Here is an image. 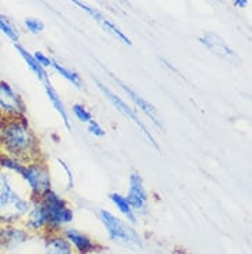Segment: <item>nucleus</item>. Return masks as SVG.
<instances>
[{
	"label": "nucleus",
	"mask_w": 252,
	"mask_h": 254,
	"mask_svg": "<svg viewBox=\"0 0 252 254\" xmlns=\"http://www.w3.org/2000/svg\"><path fill=\"white\" fill-rule=\"evenodd\" d=\"M0 153L14 156L24 163L45 158L28 116L0 118Z\"/></svg>",
	"instance_id": "f257e3e1"
},
{
	"label": "nucleus",
	"mask_w": 252,
	"mask_h": 254,
	"mask_svg": "<svg viewBox=\"0 0 252 254\" xmlns=\"http://www.w3.org/2000/svg\"><path fill=\"white\" fill-rule=\"evenodd\" d=\"M31 203L32 197L19 177L0 170V224H21Z\"/></svg>",
	"instance_id": "f03ea898"
},
{
	"label": "nucleus",
	"mask_w": 252,
	"mask_h": 254,
	"mask_svg": "<svg viewBox=\"0 0 252 254\" xmlns=\"http://www.w3.org/2000/svg\"><path fill=\"white\" fill-rule=\"evenodd\" d=\"M98 216L110 241L134 250H141L144 248L142 238L130 222L121 220L120 217L106 209L100 210Z\"/></svg>",
	"instance_id": "7ed1b4c3"
},
{
	"label": "nucleus",
	"mask_w": 252,
	"mask_h": 254,
	"mask_svg": "<svg viewBox=\"0 0 252 254\" xmlns=\"http://www.w3.org/2000/svg\"><path fill=\"white\" fill-rule=\"evenodd\" d=\"M42 202L45 204L49 218V231L47 234H58L62 232L63 229L73 221L75 214L73 210L70 209L68 202L63 199L62 195H59L57 190L50 188L46 190L40 196Z\"/></svg>",
	"instance_id": "20e7f679"
},
{
	"label": "nucleus",
	"mask_w": 252,
	"mask_h": 254,
	"mask_svg": "<svg viewBox=\"0 0 252 254\" xmlns=\"http://www.w3.org/2000/svg\"><path fill=\"white\" fill-rule=\"evenodd\" d=\"M18 177L22 181V184L25 185L26 190L32 199L40 197L46 190L52 188L50 167L45 158L25 163Z\"/></svg>",
	"instance_id": "39448f33"
},
{
	"label": "nucleus",
	"mask_w": 252,
	"mask_h": 254,
	"mask_svg": "<svg viewBox=\"0 0 252 254\" xmlns=\"http://www.w3.org/2000/svg\"><path fill=\"white\" fill-rule=\"evenodd\" d=\"M95 84H97V87H98V90L101 91L102 94H103V97L106 98L107 101L110 102L112 105H113L114 108L119 111L120 114L124 115V118H127L128 121H131L135 125V126L138 127V130L141 131V133L144 134V137L146 138V141L151 144L156 151H160V146H158L157 141H156V138L153 137V134L151 133V130L146 127V125L142 122V119L139 118L138 114L134 111L133 108H131V105H128L120 95H117L116 93H114L113 90H110L109 87H107L105 83L100 82V80H97L95 79Z\"/></svg>",
	"instance_id": "423d86ee"
},
{
	"label": "nucleus",
	"mask_w": 252,
	"mask_h": 254,
	"mask_svg": "<svg viewBox=\"0 0 252 254\" xmlns=\"http://www.w3.org/2000/svg\"><path fill=\"white\" fill-rule=\"evenodd\" d=\"M24 97L11 83L0 79V118H24L26 116Z\"/></svg>",
	"instance_id": "0eeeda50"
},
{
	"label": "nucleus",
	"mask_w": 252,
	"mask_h": 254,
	"mask_svg": "<svg viewBox=\"0 0 252 254\" xmlns=\"http://www.w3.org/2000/svg\"><path fill=\"white\" fill-rule=\"evenodd\" d=\"M24 225V228L29 234H40L46 235L49 231V218H47V211L42 199L35 197L32 199L31 209L28 211L25 218L21 222Z\"/></svg>",
	"instance_id": "6e6552de"
},
{
	"label": "nucleus",
	"mask_w": 252,
	"mask_h": 254,
	"mask_svg": "<svg viewBox=\"0 0 252 254\" xmlns=\"http://www.w3.org/2000/svg\"><path fill=\"white\" fill-rule=\"evenodd\" d=\"M22 224H0V253L13 252L29 239Z\"/></svg>",
	"instance_id": "1a4fd4ad"
},
{
	"label": "nucleus",
	"mask_w": 252,
	"mask_h": 254,
	"mask_svg": "<svg viewBox=\"0 0 252 254\" xmlns=\"http://www.w3.org/2000/svg\"><path fill=\"white\" fill-rule=\"evenodd\" d=\"M126 197L135 213H142L148 207L149 193L144 184V178L138 172H133L128 177V190Z\"/></svg>",
	"instance_id": "9d476101"
},
{
	"label": "nucleus",
	"mask_w": 252,
	"mask_h": 254,
	"mask_svg": "<svg viewBox=\"0 0 252 254\" xmlns=\"http://www.w3.org/2000/svg\"><path fill=\"white\" fill-rule=\"evenodd\" d=\"M112 77H113L114 82H117V86L120 87V90H121L124 94H127V97H128V98H130V100L137 105V108L141 109V111H142V112H144V114L151 119V123L157 127V128H163V122H161V118H160V114H158V111L156 109V107L148 101L146 98H144V97L139 94V93H137L133 87H130L127 83L121 82V80H119L117 77H114V76Z\"/></svg>",
	"instance_id": "9b49d317"
},
{
	"label": "nucleus",
	"mask_w": 252,
	"mask_h": 254,
	"mask_svg": "<svg viewBox=\"0 0 252 254\" xmlns=\"http://www.w3.org/2000/svg\"><path fill=\"white\" fill-rule=\"evenodd\" d=\"M200 43L205 46L212 54L222 58V60L229 61V60H236V57H237L236 53L226 45V42L219 35L212 33V32H207L202 36H200Z\"/></svg>",
	"instance_id": "f8f14e48"
},
{
	"label": "nucleus",
	"mask_w": 252,
	"mask_h": 254,
	"mask_svg": "<svg viewBox=\"0 0 252 254\" xmlns=\"http://www.w3.org/2000/svg\"><path fill=\"white\" fill-rule=\"evenodd\" d=\"M61 234L72 245V248L75 249V252L77 254L87 253V252L93 250L97 246V243L87 234H84L79 229L72 228V227H66Z\"/></svg>",
	"instance_id": "ddd939ff"
},
{
	"label": "nucleus",
	"mask_w": 252,
	"mask_h": 254,
	"mask_svg": "<svg viewBox=\"0 0 252 254\" xmlns=\"http://www.w3.org/2000/svg\"><path fill=\"white\" fill-rule=\"evenodd\" d=\"M43 86H45L46 95H47L49 101H50V104L52 105V108L57 111V114L59 115V118H61V121H62V123L65 125V127H66L68 130H72V122H70L69 112H68V109L65 107L61 95L58 94V91L55 90V87L51 84L50 80H47V82L43 83Z\"/></svg>",
	"instance_id": "4468645a"
},
{
	"label": "nucleus",
	"mask_w": 252,
	"mask_h": 254,
	"mask_svg": "<svg viewBox=\"0 0 252 254\" xmlns=\"http://www.w3.org/2000/svg\"><path fill=\"white\" fill-rule=\"evenodd\" d=\"M45 254H77L65 236L58 234H46Z\"/></svg>",
	"instance_id": "2eb2a0df"
},
{
	"label": "nucleus",
	"mask_w": 252,
	"mask_h": 254,
	"mask_svg": "<svg viewBox=\"0 0 252 254\" xmlns=\"http://www.w3.org/2000/svg\"><path fill=\"white\" fill-rule=\"evenodd\" d=\"M15 50L18 51V54L22 57V60L25 61V64L28 65V68L31 69V72L35 75V76L38 77L39 82L45 83L47 80H50V77H49V72L40 65V64L36 61V58L33 57V54H32L31 51L26 50L25 47L22 45H19V43H15Z\"/></svg>",
	"instance_id": "dca6fc26"
},
{
	"label": "nucleus",
	"mask_w": 252,
	"mask_h": 254,
	"mask_svg": "<svg viewBox=\"0 0 252 254\" xmlns=\"http://www.w3.org/2000/svg\"><path fill=\"white\" fill-rule=\"evenodd\" d=\"M109 200L112 202V204L116 209L119 210L121 216L126 217V220L130 224H135L137 222V213L134 211L131 204L128 203V200H127V197L124 195H121L119 192H112L109 195Z\"/></svg>",
	"instance_id": "f3484780"
},
{
	"label": "nucleus",
	"mask_w": 252,
	"mask_h": 254,
	"mask_svg": "<svg viewBox=\"0 0 252 254\" xmlns=\"http://www.w3.org/2000/svg\"><path fill=\"white\" fill-rule=\"evenodd\" d=\"M51 68L55 70V73H58L59 76H62L66 82L70 83L72 86H75L76 89H83V87H84L82 76H80L77 72H75V70H72L69 69V68H66V66H63L62 64H59L58 61H54V60H52V65H51Z\"/></svg>",
	"instance_id": "a211bd4d"
},
{
	"label": "nucleus",
	"mask_w": 252,
	"mask_h": 254,
	"mask_svg": "<svg viewBox=\"0 0 252 254\" xmlns=\"http://www.w3.org/2000/svg\"><path fill=\"white\" fill-rule=\"evenodd\" d=\"M24 165L25 163L19 159L6 155V153H0V170H3V172L11 173L18 177L19 173L24 169Z\"/></svg>",
	"instance_id": "6ab92c4d"
},
{
	"label": "nucleus",
	"mask_w": 252,
	"mask_h": 254,
	"mask_svg": "<svg viewBox=\"0 0 252 254\" xmlns=\"http://www.w3.org/2000/svg\"><path fill=\"white\" fill-rule=\"evenodd\" d=\"M101 25H102V28L105 29V31L109 32V33H112V35H113L116 39H119L121 43H124V45H127V46H133V42L130 40V38L127 36L124 32L120 29L119 26L116 25V24H113L112 21H109L107 18H105Z\"/></svg>",
	"instance_id": "aec40b11"
},
{
	"label": "nucleus",
	"mask_w": 252,
	"mask_h": 254,
	"mask_svg": "<svg viewBox=\"0 0 252 254\" xmlns=\"http://www.w3.org/2000/svg\"><path fill=\"white\" fill-rule=\"evenodd\" d=\"M0 32L4 33L10 40H13L14 43H18L19 32L13 25V22L7 18L6 15H3V14H0Z\"/></svg>",
	"instance_id": "412c9836"
},
{
	"label": "nucleus",
	"mask_w": 252,
	"mask_h": 254,
	"mask_svg": "<svg viewBox=\"0 0 252 254\" xmlns=\"http://www.w3.org/2000/svg\"><path fill=\"white\" fill-rule=\"evenodd\" d=\"M72 114L77 121L80 123H84V125H87L89 122L94 119V116L90 112L89 108L86 105H83V104H73L72 105Z\"/></svg>",
	"instance_id": "4be33fe9"
},
{
	"label": "nucleus",
	"mask_w": 252,
	"mask_h": 254,
	"mask_svg": "<svg viewBox=\"0 0 252 254\" xmlns=\"http://www.w3.org/2000/svg\"><path fill=\"white\" fill-rule=\"evenodd\" d=\"M72 1H73L76 6L79 7V8H82V10H84L86 13L90 14V15H91V17L95 19V21H98L100 24H102V22H103L105 17H103V14H102L101 11H98L97 8L89 6V4H86V3H83L82 0H72Z\"/></svg>",
	"instance_id": "5701e85b"
},
{
	"label": "nucleus",
	"mask_w": 252,
	"mask_h": 254,
	"mask_svg": "<svg viewBox=\"0 0 252 254\" xmlns=\"http://www.w3.org/2000/svg\"><path fill=\"white\" fill-rule=\"evenodd\" d=\"M87 131H89L93 137H95V138H103V137L106 135L105 128L102 127V125L100 122H97L95 119H93V121L87 123Z\"/></svg>",
	"instance_id": "b1692460"
},
{
	"label": "nucleus",
	"mask_w": 252,
	"mask_h": 254,
	"mask_svg": "<svg viewBox=\"0 0 252 254\" xmlns=\"http://www.w3.org/2000/svg\"><path fill=\"white\" fill-rule=\"evenodd\" d=\"M24 24H25L26 29L32 33H40L45 31V24L38 18H26Z\"/></svg>",
	"instance_id": "393cba45"
},
{
	"label": "nucleus",
	"mask_w": 252,
	"mask_h": 254,
	"mask_svg": "<svg viewBox=\"0 0 252 254\" xmlns=\"http://www.w3.org/2000/svg\"><path fill=\"white\" fill-rule=\"evenodd\" d=\"M33 57L36 58V61H38L46 70L51 68V65H52V60H51L49 56H46L45 53H42V51H36V53H33Z\"/></svg>",
	"instance_id": "a878e982"
},
{
	"label": "nucleus",
	"mask_w": 252,
	"mask_h": 254,
	"mask_svg": "<svg viewBox=\"0 0 252 254\" xmlns=\"http://www.w3.org/2000/svg\"><path fill=\"white\" fill-rule=\"evenodd\" d=\"M57 162L59 163V166H61V167L63 169V172H65L66 177H68V184H69V188H72V187H73V174H72V172H70L69 166L66 165L62 159H57Z\"/></svg>",
	"instance_id": "bb28decb"
},
{
	"label": "nucleus",
	"mask_w": 252,
	"mask_h": 254,
	"mask_svg": "<svg viewBox=\"0 0 252 254\" xmlns=\"http://www.w3.org/2000/svg\"><path fill=\"white\" fill-rule=\"evenodd\" d=\"M90 254H112L106 248H97L95 246L93 250H90Z\"/></svg>",
	"instance_id": "cd10ccee"
},
{
	"label": "nucleus",
	"mask_w": 252,
	"mask_h": 254,
	"mask_svg": "<svg viewBox=\"0 0 252 254\" xmlns=\"http://www.w3.org/2000/svg\"><path fill=\"white\" fill-rule=\"evenodd\" d=\"M234 4L239 8H246L247 4H248V0H234Z\"/></svg>",
	"instance_id": "c85d7f7f"
}]
</instances>
